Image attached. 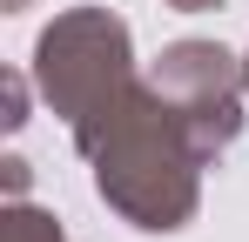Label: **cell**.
I'll return each mask as SVG.
<instances>
[{
    "label": "cell",
    "instance_id": "6da1fadb",
    "mask_svg": "<svg viewBox=\"0 0 249 242\" xmlns=\"http://www.w3.org/2000/svg\"><path fill=\"white\" fill-rule=\"evenodd\" d=\"M88 175H94V195L122 215L128 229L142 236H175L196 222L202 208V141L196 128L182 121V108L168 101L155 81H128V94L115 108L88 121L74 135Z\"/></svg>",
    "mask_w": 249,
    "mask_h": 242
},
{
    "label": "cell",
    "instance_id": "7a4b0ae2",
    "mask_svg": "<svg viewBox=\"0 0 249 242\" xmlns=\"http://www.w3.org/2000/svg\"><path fill=\"white\" fill-rule=\"evenodd\" d=\"M135 74V40L115 7H68L54 14L34 40V87L54 115L68 121V135H81L101 108H115Z\"/></svg>",
    "mask_w": 249,
    "mask_h": 242
},
{
    "label": "cell",
    "instance_id": "3957f363",
    "mask_svg": "<svg viewBox=\"0 0 249 242\" xmlns=\"http://www.w3.org/2000/svg\"><path fill=\"white\" fill-rule=\"evenodd\" d=\"M148 81L182 108V121L196 128V141H202L209 161H222L236 148V135H243V121H249L243 115L249 108L243 54H229V47H215V40H175V47L155 54Z\"/></svg>",
    "mask_w": 249,
    "mask_h": 242
},
{
    "label": "cell",
    "instance_id": "277c9868",
    "mask_svg": "<svg viewBox=\"0 0 249 242\" xmlns=\"http://www.w3.org/2000/svg\"><path fill=\"white\" fill-rule=\"evenodd\" d=\"M0 242H68L61 236V222L47 215V208H34V202H7V215H0Z\"/></svg>",
    "mask_w": 249,
    "mask_h": 242
},
{
    "label": "cell",
    "instance_id": "5b68a950",
    "mask_svg": "<svg viewBox=\"0 0 249 242\" xmlns=\"http://www.w3.org/2000/svg\"><path fill=\"white\" fill-rule=\"evenodd\" d=\"M20 121H27V81L7 74V128H20Z\"/></svg>",
    "mask_w": 249,
    "mask_h": 242
},
{
    "label": "cell",
    "instance_id": "8992f818",
    "mask_svg": "<svg viewBox=\"0 0 249 242\" xmlns=\"http://www.w3.org/2000/svg\"><path fill=\"white\" fill-rule=\"evenodd\" d=\"M162 7H175V14H215L222 0H162Z\"/></svg>",
    "mask_w": 249,
    "mask_h": 242
},
{
    "label": "cell",
    "instance_id": "52a82bcc",
    "mask_svg": "<svg viewBox=\"0 0 249 242\" xmlns=\"http://www.w3.org/2000/svg\"><path fill=\"white\" fill-rule=\"evenodd\" d=\"M243 87H249V54H243Z\"/></svg>",
    "mask_w": 249,
    "mask_h": 242
}]
</instances>
